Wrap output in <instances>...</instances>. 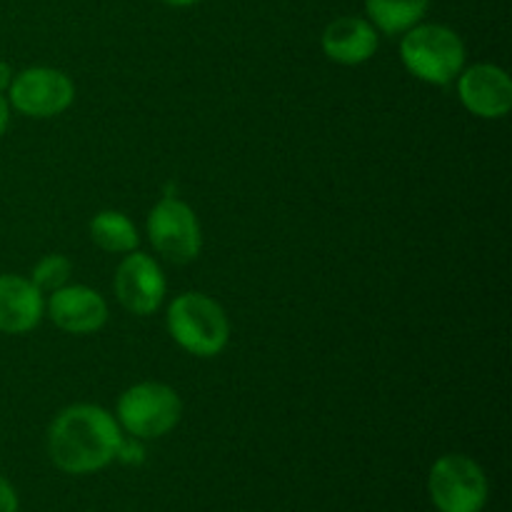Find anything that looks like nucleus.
<instances>
[{"instance_id":"nucleus-18","label":"nucleus","mask_w":512,"mask_h":512,"mask_svg":"<svg viewBox=\"0 0 512 512\" xmlns=\"http://www.w3.org/2000/svg\"><path fill=\"white\" fill-rule=\"evenodd\" d=\"M8 125H10V105H8V98L0 93V138L5 135Z\"/></svg>"},{"instance_id":"nucleus-17","label":"nucleus","mask_w":512,"mask_h":512,"mask_svg":"<svg viewBox=\"0 0 512 512\" xmlns=\"http://www.w3.org/2000/svg\"><path fill=\"white\" fill-rule=\"evenodd\" d=\"M0 512H20V500L13 483L0 475Z\"/></svg>"},{"instance_id":"nucleus-9","label":"nucleus","mask_w":512,"mask_h":512,"mask_svg":"<svg viewBox=\"0 0 512 512\" xmlns=\"http://www.w3.org/2000/svg\"><path fill=\"white\" fill-rule=\"evenodd\" d=\"M458 98L473 115L483 120H500L512 108V80L500 65L475 63L460 70Z\"/></svg>"},{"instance_id":"nucleus-20","label":"nucleus","mask_w":512,"mask_h":512,"mask_svg":"<svg viewBox=\"0 0 512 512\" xmlns=\"http://www.w3.org/2000/svg\"><path fill=\"white\" fill-rule=\"evenodd\" d=\"M165 5H173V8H190V5H198L200 0H163Z\"/></svg>"},{"instance_id":"nucleus-4","label":"nucleus","mask_w":512,"mask_h":512,"mask_svg":"<svg viewBox=\"0 0 512 512\" xmlns=\"http://www.w3.org/2000/svg\"><path fill=\"white\" fill-rule=\"evenodd\" d=\"M183 415V400L170 385L145 380L125 390L115 405L120 428L138 440H158L168 435Z\"/></svg>"},{"instance_id":"nucleus-5","label":"nucleus","mask_w":512,"mask_h":512,"mask_svg":"<svg viewBox=\"0 0 512 512\" xmlns=\"http://www.w3.org/2000/svg\"><path fill=\"white\" fill-rule=\"evenodd\" d=\"M430 503L438 512H483L490 483L483 465L463 453H445L428 473Z\"/></svg>"},{"instance_id":"nucleus-11","label":"nucleus","mask_w":512,"mask_h":512,"mask_svg":"<svg viewBox=\"0 0 512 512\" xmlns=\"http://www.w3.org/2000/svg\"><path fill=\"white\" fill-rule=\"evenodd\" d=\"M325 58L338 65H360L368 63L378 53L380 35L368 18L360 15H340L333 23L325 25L323 38Z\"/></svg>"},{"instance_id":"nucleus-6","label":"nucleus","mask_w":512,"mask_h":512,"mask_svg":"<svg viewBox=\"0 0 512 512\" xmlns=\"http://www.w3.org/2000/svg\"><path fill=\"white\" fill-rule=\"evenodd\" d=\"M145 233L155 253L175 265L193 263L203 250V228L198 215L178 195H163L150 208Z\"/></svg>"},{"instance_id":"nucleus-2","label":"nucleus","mask_w":512,"mask_h":512,"mask_svg":"<svg viewBox=\"0 0 512 512\" xmlns=\"http://www.w3.org/2000/svg\"><path fill=\"white\" fill-rule=\"evenodd\" d=\"M168 333L185 353L215 358L228 348L230 320L218 300L205 293H180L165 315Z\"/></svg>"},{"instance_id":"nucleus-16","label":"nucleus","mask_w":512,"mask_h":512,"mask_svg":"<svg viewBox=\"0 0 512 512\" xmlns=\"http://www.w3.org/2000/svg\"><path fill=\"white\" fill-rule=\"evenodd\" d=\"M115 460H120V463H133V465L143 463V460H145L143 440L123 438V443H120V448H118V458H115Z\"/></svg>"},{"instance_id":"nucleus-19","label":"nucleus","mask_w":512,"mask_h":512,"mask_svg":"<svg viewBox=\"0 0 512 512\" xmlns=\"http://www.w3.org/2000/svg\"><path fill=\"white\" fill-rule=\"evenodd\" d=\"M13 68H10V63H5V60H0V93L5 95V90H8L10 80H13Z\"/></svg>"},{"instance_id":"nucleus-1","label":"nucleus","mask_w":512,"mask_h":512,"mask_svg":"<svg viewBox=\"0 0 512 512\" xmlns=\"http://www.w3.org/2000/svg\"><path fill=\"white\" fill-rule=\"evenodd\" d=\"M123 428L113 413L93 403H75L60 410L48 428V455L68 475L105 470L123 443Z\"/></svg>"},{"instance_id":"nucleus-3","label":"nucleus","mask_w":512,"mask_h":512,"mask_svg":"<svg viewBox=\"0 0 512 512\" xmlns=\"http://www.w3.org/2000/svg\"><path fill=\"white\" fill-rule=\"evenodd\" d=\"M400 60L423 83L448 85L465 68V43L448 25L418 23L403 33Z\"/></svg>"},{"instance_id":"nucleus-8","label":"nucleus","mask_w":512,"mask_h":512,"mask_svg":"<svg viewBox=\"0 0 512 512\" xmlns=\"http://www.w3.org/2000/svg\"><path fill=\"white\" fill-rule=\"evenodd\" d=\"M115 298L128 313L145 318L153 315L163 305L165 290V273L158 265V260L140 250H130L120 260L115 270Z\"/></svg>"},{"instance_id":"nucleus-15","label":"nucleus","mask_w":512,"mask_h":512,"mask_svg":"<svg viewBox=\"0 0 512 512\" xmlns=\"http://www.w3.org/2000/svg\"><path fill=\"white\" fill-rule=\"evenodd\" d=\"M70 273H73V263H70L65 255L50 253L35 263L33 273H30V280H33V285L40 290V293L50 295L53 290L68 285Z\"/></svg>"},{"instance_id":"nucleus-13","label":"nucleus","mask_w":512,"mask_h":512,"mask_svg":"<svg viewBox=\"0 0 512 512\" xmlns=\"http://www.w3.org/2000/svg\"><path fill=\"white\" fill-rule=\"evenodd\" d=\"M430 0H365V13L378 33L403 35L413 25L423 23Z\"/></svg>"},{"instance_id":"nucleus-14","label":"nucleus","mask_w":512,"mask_h":512,"mask_svg":"<svg viewBox=\"0 0 512 512\" xmlns=\"http://www.w3.org/2000/svg\"><path fill=\"white\" fill-rule=\"evenodd\" d=\"M90 240L105 253H130L138 248L140 235L133 220L120 210H100L90 220Z\"/></svg>"},{"instance_id":"nucleus-7","label":"nucleus","mask_w":512,"mask_h":512,"mask_svg":"<svg viewBox=\"0 0 512 512\" xmlns=\"http://www.w3.org/2000/svg\"><path fill=\"white\" fill-rule=\"evenodd\" d=\"M5 98H8L10 110H18L25 118H55L73 105L75 83L63 70L35 65L13 75Z\"/></svg>"},{"instance_id":"nucleus-10","label":"nucleus","mask_w":512,"mask_h":512,"mask_svg":"<svg viewBox=\"0 0 512 512\" xmlns=\"http://www.w3.org/2000/svg\"><path fill=\"white\" fill-rule=\"evenodd\" d=\"M45 310L55 328L70 335H93L108 323V303L88 285H63L53 290Z\"/></svg>"},{"instance_id":"nucleus-12","label":"nucleus","mask_w":512,"mask_h":512,"mask_svg":"<svg viewBox=\"0 0 512 512\" xmlns=\"http://www.w3.org/2000/svg\"><path fill=\"white\" fill-rule=\"evenodd\" d=\"M45 315V298L33 280L0 273V333L25 335L38 328Z\"/></svg>"}]
</instances>
